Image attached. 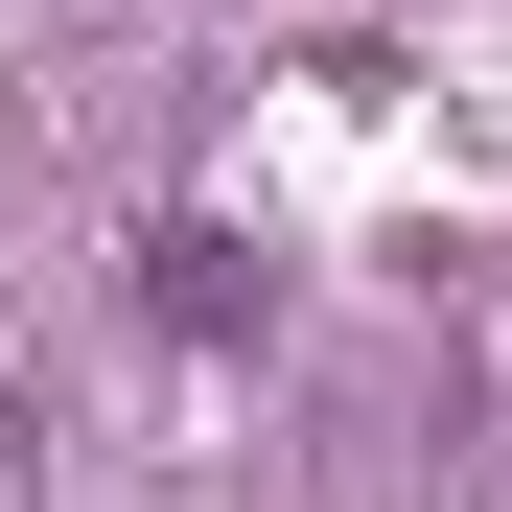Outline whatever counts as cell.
I'll list each match as a JSON object with an SVG mask.
<instances>
[{"mask_svg": "<svg viewBox=\"0 0 512 512\" xmlns=\"http://www.w3.org/2000/svg\"><path fill=\"white\" fill-rule=\"evenodd\" d=\"M256 303H280V256H256L233 210H163V233H140V326H187V350H233Z\"/></svg>", "mask_w": 512, "mask_h": 512, "instance_id": "6da1fadb", "label": "cell"}]
</instances>
